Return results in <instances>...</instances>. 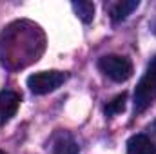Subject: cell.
<instances>
[{"mask_svg": "<svg viewBox=\"0 0 156 154\" xmlns=\"http://www.w3.org/2000/svg\"><path fill=\"white\" fill-rule=\"evenodd\" d=\"M156 100V56L145 69V75L136 85L134 91V111L144 113Z\"/></svg>", "mask_w": 156, "mask_h": 154, "instance_id": "6da1fadb", "label": "cell"}, {"mask_svg": "<svg viewBox=\"0 0 156 154\" xmlns=\"http://www.w3.org/2000/svg\"><path fill=\"white\" fill-rule=\"evenodd\" d=\"M98 69L113 82H125L133 76V64L120 54H105L98 60Z\"/></svg>", "mask_w": 156, "mask_h": 154, "instance_id": "7a4b0ae2", "label": "cell"}, {"mask_svg": "<svg viewBox=\"0 0 156 154\" xmlns=\"http://www.w3.org/2000/svg\"><path fill=\"white\" fill-rule=\"evenodd\" d=\"M66 78L67 75L62 71H42V73H35L27 78V87L35 94H47L58 89L66 82Z\"/></svg>", "mask_w": 156, "mask_h": 154, "instance_id": "3957f363", "label": "cell"}, {"mask_svg": "<svg viewBox=\"0 0 156 154\" xmlns=\"http://www.w3.org/2000/svg\"><path fill=\"white\" fill-rule=\"evenodd\" d=\"M20 94L15 91H2L0 93V127L5 125L20 107Z\"/></svg>", "mask_w": 156, "mask_h": 154, "instance_id": "277c9868", "label": "cell"}, {"mask_svg": "<svg viewBox=\"0 0 156 154\" xmlns=\"http://www.w3.org/2000/svg\"><path fill=\"white\" fill-rule=\"evenodd\" d=\"M127 154H156V147L145 134H134L127 142Z\"/></svg>", "mask_w": 156, "mask_h": 154, "instance_id": "5b68a950", "label": "cell"}, {"mask_svg": "<svg viewBox=\"0 0 156 154\" xmlns=\"http://www.w3.org/2000/svg\"><path fill=\"white\" fill-rule=\"evenodd\" d=\"M138 0H122V2H116L111 5V18L113 22H122L125 20L136 7H138Z\"/></svg>", "mask_w": 156, "mask_h": 154, "instance_id": "8992f818", "label": "cell"}, {"mask_svg": "<svg viewBox=\"0 0 156 154\" xmlns=\"http://www.w3.org/2000/svg\"><path fill=\"white\" fill-rule=\"evenodd\" d=\"M53 154H78V143L69 134H62L53 145Z\"/></svg>", "mask_w": 156, "mask_h": 154, "instance_id": "52a82bcc", "label": "cell"}, {"mask_svg": "<svg viewBox=\"0 0 156 154\" xmlns=\"http://www.w3.org/2000/svg\"><path fill=\"white\" fill-rule=\"evenodd\" d=\"M73 9L82 22H85V24L93 22V18H94V4L93 2H87V0L73 2Z\"/></svg>", "mask_w": 156, "mask_h": 154, "instance_id": "ba28073f", "label": "cell"}, {"mask_svg": "<svg viewBox=\"0 0 156 154\" xmlns=\"http://www.w3.org/2000/svg\"><path fill=\"white\" fill-rule=\"evenodd\" d=\"M125 102H127V94H125V93L115 96V98L104 107L105 116H116V114H120V113H123V111H125Z\"/></svg>", "mask_w": 156, "mask_h": 154, "instance_id": "9c48e42d", "label": "cell"}, {"mask_svg": "<svg viewBox=\"0 0 156 154\" xmlns=\"http://www.w3.org/2000/svg\"><path fill=\"white\" fill-rule=\"evenodd\" d=\"M0 154H5V152H4V151H0Z\"/></svg>", "mask_w": 156, "mask_h": 154, "instance_id": "30bf717a", "label": "cell"}]
</instances>
